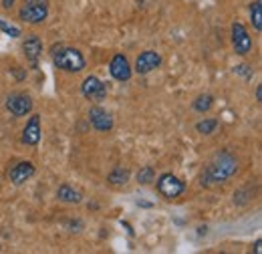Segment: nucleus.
<instances>
[{
  "label": "nucleus",
  "mask_w": 262,
  "mask_h": 254,
  "mask_svg": "<svg viewBox=\"0 0 262 254\" xmlns=\"http://www.w3.org/2000/svg\"><path fill=\"white\" fill-rule=\"evenodd\" d=\"M250 23L256 32L262 31V0H254L250 4Z\"/></svg>",
  "instance_id": "17"
},
{
  "label": "nucleus",
  "mask_w": 262,
  "mask_h": 254,
  "mask_svg": "<svg viewBox=\"0 0 262 254\" xmlns=\"http://www.w3.org/2000/svg\"><path fill=\"white\" fill-rule=\"evenodd\" d=\"M131 174L127 167H121V165H117V167H113L109 174H107V182L111 184V186H125L127 182H129Z\"/></svg>",
  "instance_id": "15"
},
{
  "label": "nucleus",
  "mask_w": 262,
  "mask_h": 254,
  "mask_svg": "<svg viewBox=\"0 0 262 254\" xmlns=\"http://www.w3.org/2000/svg\"><path fill=\"white\" fill-rule=\"evenodd\" d=\"M4 107H6V111L12 117H27L33 111L34 103H33V97L29 95V93L16 91V93H10V95L6 97Z\"/></svg>",
  "instance_id": "4"
},
{
  "label": "nucleus",
  "mask_w": 262,
  "mask_h": 254,
  "mask_svg": "<svg viewBox=\"0 0 262 254\" xmlns=\"http://www.w3.org/2000/svg\"><path fill=\"white\" fill-rule=\"evenodd\" d=\"M156 188L158 192L167 198V200H176V198H180L184 192H186V184L178 178V176H173V174H162L160 178H158V182H156Z\"/></svg>",
  "instance_id": "5"
},
{
  "label": "nucleus",
  "mask_w": 262,
  "mask_h": 254,
  "mask_svg": "<svg viewBox=\"0 0 262 254\" xmlns=\"http://www.w3.org/2000/svg\"><path fill=\"white\" fill-rule=\"evenodd\" d=\"M23 53L27 57V63L31 65L33 69H36L40 57H42V40H40L38 34H29L23 40Z\"/></svg>",
  "instance_id": "12"
},
{
  "label": "nucleus",
  "mask_w": 262,
  "mask_h": 254,
  "mask_svg": "<svg viewBox=\"0 0 262 254\" xmlns=\"http://www.w3.org/2000/svg\"><path fill=\"white\" fill-rule=\"evenodd\" d=\"M256 101H258V103H262V85H258V87H256Z\"/></svg>",
  "instance_id": "26"
},
{
  "label": "nucleus",
  "mask_w": 262,
  "mask_h": 254,
  "mask_svg": "<svg viewBox=\"0 0 262 254\" xmlns=\"http://www.w3.org/2000/svg\"><path fill=\"white\" fill-rule=\"evenodd\" d=\"M218 119L216 117H208V119H200L196 123V131L202 135H212L216 129H218Z\"/></svg>",
  "instance_id": "18"
},
{
  "label": "nucleus",
  "mask_w": 262,
  "mask_h": 254,
  "mask_svg": "<svg viewBox=\"0 0 262 254\" xmlns=\"http://www.w3.org/2000/svg\"><path fill=\"white\" fill-rule=\"evenodd\" d=\"M109 73H111V77H113L115 81H119V83H125V81L131 79L133 69H131L129 61H127V57H125L123 53L113 55V59H111V63H109Z\"/></svg>",
  "instance_id": "11"
},
{
  "label": "nucleus",
  "mask_w": 262,
  "mask_h": 254,
  "mask_svg": "<svg viewBox=\"0 0 262 254\" xmlns=\"http://www.w3.org/2000/svg\"><path fill=\"white\" fill-rule=\"evenodd\" d=\"M230 38H232V49H234L236 55L244 57V55H248L252 51V38H250V34H248L246 27L242 23H238V20L232 23V34H230Z\"/></svg>",
  "instance_id": "7"
},
{
  "label": "nucleus",
  "mask_w": 262,
  "mask_h": 254,
  "mask_svg": "<svg viewBox=\"0 0 262 254\" xmlns=\"http://www.w3.org/2000/svg\"><path fill=\"white\" fill-rule=\"evenodd\" d=\"M51 59L59 71H65V73H81L87 67L83 53L69 45H53Z\"/></svg>",
  "instance_id": "2"
},
{
  "label": "nucleus",
  "mask_w": 262,
  "mask_h": 254,
  "mask_svg": "<svg viewBox=\"0 0 262 254\" xmlns=\"http://www.w3.org/2000/svg\"><path fill=\"white\" fill-rule=\"evenodd\" d=\"M162 55L158 53V51H143V53H139L137 55V59H135V73L137 75H149L151 71H156L160 65H162Z\"/></svg>",
  "instance_id": "10"
},
{
  "label": "nucleus",
  "mask_w": 262,
  "mask_h": 254,
  "mask_svg": "<svg viewBox=\"0 0 262 254\" xmlns=\"http://www.w3.org/2000/svg\"><path fill=\"white\" fill-rule=\"evenodd\" d=\"M0 31L6 32V34L12 36V38H18V36H20V29H18V27H12V25H8V23L2 20V18H0Z\"/></svg>",
  "instance_id": "22"
},
{
  "label": "nucleus",
  "mask_w": 262,
  "mask_h": 254,
  "mask_svg": "<svg viewBox=\"0 0 262 254\" xmlns=\"http://www.w3.org/2000/svg\"><path fill=\"white\" fill-rule=\"evenodd\" d=\"M34 172H36V167H34L33 161L23 159V161L14 163V165L8 170V180H10V184H12V186L20 188V186H25V184L33 178Z\"/></svg>",
  "instance_id": "8"
},
{
  "label": "nucleus",
  "mask_w": 262,
  "mask_h": 254,
  "mask_svg": "<svg viewBox=\"0 0 262 254\" xmlns=\"http://www.w3.org/2000/svg\"><path fill=\"white\" fill-rule=\"evenodd\" d=\"M234 73H236V75H240L242 79H246V81H248V79H252L254 69H252L250 65H236V67H234Z\"/></svg>",
  "instance_id": "21"
},
{
  "label": "nucleus",
  "mask_w": 262,
  "mask_h": 254,
  "mask_svg": "<svg viewBox=\"0 0 262 254\" xmlns=\"http://www.w3.org/2000/svg\"><path fill=\"white\" fill-rule=\"evenodd\" d=\"M57 200L63 202V204H81L83 202V192L73 188L71 184H63L57 190Z\"/></svg>",
  "instance_id": "14"
},
{
  "label": "nucleus",
  "mask_w": 262,
  "mask_h": 254,
  "mask_svg": "<svg viewBox=\"0 0 262 254\" xmlns=\"http://www.w3.org/2000/svg\"><path fill=\"white\" fill-rule=\"evenodd\" d=\"M238 170H240L238 159L226 150H218L204 165V170L200 174V186L202 188L220 186V184L228 182L230 178H234L238 174Z\"/></svg>",
  "instance_id": "1"
},
{
  "label": "nucleus",
  "mask_w": 262,
  "mask_h": 254,
  "mask_svg": "<svg viewBox=\"0 0 262 254\" xmlns=\"http://www.w3.org/2000/svg\"><path fill=\"white\" fill-rule=\"evenodd\" d=\"M14 2H16V0H2V8H10Z\"/></svg>",
  "instance_id": "27"
},
{
  "label": "nucleus",
  "mask_w": 262,
  "mask_h": 254,
  "mask_svg": "<svg viewBox=\"0 0 262 254\" xmlns=\"http://www.w3.org/2000/svg\"><path fill=\"white\" fill-rule=\"evenodd\" d=\"M81 95L85 97L87 101H91V103H101L107 97V85L99 77L89 75L81 83Z\"/></svg>",
  "instance_id": "6"
},
{
  "label": "nucleus",
  "mask_w": 262,
  "mask_h": 254,
  "mask_svg": "<svg viewBox=\"0 0 262 254\" xmlns=\"http://www.w3.org/2000/svg\"><path fill=\"white\" fill-rule=\"evenodd\" d=\"M49 16V0H25L18 18L29 25H42Z\"/></svg>",
  "instance_id": "3"
},
{
  "label": "nucleus",
  "mask_w": 262,
  "mask_h": 254,
  "mask_svg": "<svg viewBox=\"0 0 262 254\" xmlns=\"http://www.w3.org/2000/svg\"><path fill=\"white\" fill-rule=\"evenodd\" d=\"M154 182H156V170H154L151 165H145V167H141V170L137 172V184L149 186V184H154Z\"/></svg>",
  "instance_id": "19"
},
{
  "label": "nucleus",
  "mask_w": 262,
  "mask_h": 254,
  "mask_svg": "<svg viewBox=\"0 0 262 254\" xmlns=\"http://www.w3.org/2000/svg\"><path fill=\"white\" fill-rule=\"evenodd\" d=\"M212 105H214V97L210 95V93H202V95H198L196 99H194L192 109L198 111V113H206V111L212 109Z\"/></svg>",
  "instance_id": "16"
},
{
  "label": "nucleus",
  "mask_w": 262,
  "mask_h": 254,
  "mask_svg": "<svg viewBox=\"0 0 262 254\" xmlns=\"http://www.w3.org/2000/svg\"><path fill=\"white\" fill-rule=\"evenodd\" d=\"M87 117H89V123H91V127H93L95 131H101V133L111 131V129H113V125H115L113 115H111L107 109L99 107V105H93V107L89 109Z\"/></svg>",
  "instance_id": "9"
},
{
  "label": "nucleus",
  "mask_w": 262,
  "mask_h": 254,
  "mask_svg": "<svg viewBox=\"0 0 262 254\" xmlns=\"http://www.w3.org/2000/svg\"><path fill=\"white\" fill-rule=\"evenodd\" d=\"M20 71H23V69H14V71H12V73L16 75V79H18V81H23V79L27 77V73H20Z\"/></svg>",
  "instance_id": "24"
},
{
  "label": "nucleus",
  "mask_w": 262,
  "mask_h": 254,
  "mask_svg": "<svg viewBox=\"0 0 262 254\" xmlns=\"http://www.w3.org/2000/svg\"><path fill=\"white\" fill-rule=\"evenodd\" d=\"M67 228H69V230H77V232H81V230H83V222H81V220H71V222L67 224Z\"/></svg>",
  "instance_id": "23"
},
{
  "label": "nucleus",
  "mask_w": 262,
  "mask_h": 254,
  "mask_svg": "<svg viewBox=\"0 0 262 254\" xmlns=\"http://www.w3.org/2000/svg\"><path fill=\"white\" fill-rule=\"evenodd\" d=\"M250 200H252L250 188H240V190L234 192V204H236V206H246Z\"/></svg>",
  "instance_id": "20"
},
{
  "label": "nucleus",
  "mask_w": 262,
  "mask_h": 254,
  "mask_svg": "<svg viewBox=\"0 0 262 254\" xmlns=\"http://www.w3.org/2000/svg\"><path fill=\"white\" fill-rule=\"evenodd\" d=\"M262 252V240L258 238L256 242H254V254H260Z\"/></svg>",
  "instance_id": "25"
},
{
  "label": "nucleus",
  "mask_w": 262,
  "mask_h": 254,
  "mask_svg": "<svg viewBox=\"0 0 262 254\" xmlns=\"http://www.w3.org/2000/svg\"><path fill=\"white\" fill-rule=\"evenodd\" d=\"M40 137H42V127H40V115H33L27 125L23 127V143L25 145H38L40 143Z\"/></svg>",
  "instance_id": "13"
}]
</instances>
